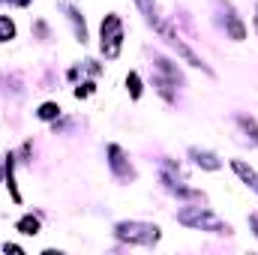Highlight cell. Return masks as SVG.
Segmentation results:
<instances>
[{
  "mask_svg": "<svg viewBox=\"0 0 258 255\" xmlns=\"http://www.w3.org/2000/svg\"><path fill=\"white\" fill-rule=\"evenodd\" d=\"M177 219L183 222V225H189V228H198V231H213V234H228L231 228L222 222V219H216L210 210H204V207H183L180 213H177Z\"/></svg>",
  "mask_w": 258,
  "mask_h": 255,
  "instance_id": "6da1fadb",
  "label": "cell"
},
{
  "mask_svg": "<svg viewBox=\"0 0 258 255\" xmlns=\"http://www.w3.org/2000/svg\"><path fill=\"white\" fill-rule=\"evenodd\" d=\"M117 237L126 243H138V246H150L159 240V228L150 222H120L117 225Z\"/></svg>",
  "mask_w": 258,
  "mask_h": 255,
  "instance_id": "7a4b0ae2",
  "label": "cell"
},
{
  "mask_svg": "<svg viewBox=\"0 0 258 255\" xmlns=\"http://www.w3.org/2000/svg\"><path fill=\"white\" fill-rule=\"evenodd\" d=\"M120 45H123V24L117 15H105V21H102V54L108 60H114L120 54Z\"/></svg>",
  "mask_w": 258,
  "mask_h": 255,
  "instance_id": "3957f363",
  "label": "cell"
},
{
  "mask_svg": "<svg viewBox=\"0 0 258 255\" xmlns=\"http://www.w3.org/2000/svg\"><path fill=\"white\" fill-rule=\"evenodd\" d=\"M231 168H234V171H237V174H240V177H243V180L258 192V171L252 168V165H246L243 159H234V162H231Z\"/></svg>",
  "mask_w": 258,
  "mask_h": 255,
  "instance_id": "277c9868",
  "label": "cell"
},
{
  "mask_svg": "<svg viewBox=\"0 0 258 255\" xmlns=\"http://www.w3.org/2000/svg\"><path fill=\"white\" fill-rule=\"evenodd\" d=\"M189 153H192V159L201 165V168H210V171H216V168H219V159H216L213 153H207V150H198V147H192Z\"/></svg>",
  "mask_w": 258,
  "mask_h": 255,
  "instance_id": "5b68a950",
  "label": "cell"
},
{
  "mask_svg": "<svg viewBox=\"0 0 258 255\" xmlns=\"http://www.w3.org/2000/svg\"><path fill=\"white\" fill-rule=\"evenodd\" d=\"M168 42H171V45H174V48H177V51L183 54V60H186L189 66H204V63H201V60H198V57L192 54V51H189V48L183 45V39H177V36H168Z\"/></svg>",
  "mask_w": 258,
  "mask_h": 255,
  "instance_id": "8992f818",
  "label": "cell"
},
{
  "mask_svg": "<svg viewBox=\"0 0 258 255\" xmlns=\"http://www.w3.org/2000/svg\"><path fill=\"white\" fill-rule=\"evenodd\" d=\"M21 234H36L39 231V219L36 216H24V219H18V225H15Z\"/></svg>",
  "mask_w": 258,
  "mask_h": 255,
  "instance_id": "52a82bcc",
  "label": "cell"
},
{
  "mask_svg": "<svg viewBox=\"0 0 258 255\" xmlns=\"http://www.w3.org/2000/svg\"><path fill=\"white\" fill-rule=\"evenodd\" d=\"M108 153H111V165L117 168V174H120V177H132V171L123 168V153H120V147H111Z\"/></svg>",
  "mask_w": 258,
  "mask_h": 255,
  "instance_id": "ba28073f",
  "label": "cell"
},
{
  "mask_svg": "<svg viewBox=\"0 0 258 255\" xmlns=\"http://www.w3.org/2000/svg\"><path fill=\"white\" fill-rule=\"evenodd\" d=\"M12 36H15L12 18H9V15H0V42H6V39H12Z\"/></svg>",
  "mask_w": 258,
  "mask_h": 255,
  "instance_id": "9c48e42d",
  "label": "cell"
},
{
  "mask_svg": "<svg viewBox=\"0 0 258 255\" xmlns=\"http://www.w3.org/2000/svg\"><path fill=\"white\" fill-rule=\"evenodd\" d=\"M228 33H231V39H237V42H240V39L246 36V30H243V24H240V21H237L234 15H228Z\"/></svg>",
  "mask_w": 258,
  "mask_h": 255,
  "instance_id": "30bf717a",
  "label": "cell"
},
{
  "mask_svg": "<svg viewBox=\"0 0 258 255\" xmlns=\"http://www.w3.org/2000/svg\"><path fill=\"white\" fill-rule=\"evenodd\" d=\"M126 87H129V96H132V99H138V96H141V81H138V75H135V72H129V75H126Z\"/></svg>",
  "mask_w": 258,
  "mask_h": 255,
  "instance_id": "8fae6325",
  "label": "cell"
},
{
  "mask_svg": "<svg viewBox=\"0 0 258 255\" xmlns=\"http://www.w3.org/2000/svg\"><path fill=\"white\" fill-rule=\"evenodd\" d=\"M135 3H138V6H141V12L147 15V21H153V24H156V3H153V0H135Z\"/></svg>",
  "mask_w": 258,
  "mask_h": 255,
  "instance_id": "7c38bea8",
  "label": "cell"
},
{
  "mask_svg": "<svg viewBox=\"0 0 258 255\" xmlns=\"http://www.w3.org/2000/svg\"><path fill=\"white\" fill-rule=\"evenodd\" d=\"M57 114H60V108H57L54 102H45V105L39 108V117H42V120H54Z\"/></svg>",
  "mask_w": 258,
  "mask_h": 255,
  "instance_id": "4fadbf2b",
  "label": "cell"
},
{
  "mask_svg": "<svg viewBox=\"0 0 258 255\" xmlns=\"http://www.w3.org/2000/svg\"><path fill=\"white\" fill-rule=\"evenodd\" d=\"M90 93H93V84H81V87L75 90V96H78V99H81V96H90Z\"/></svg>",
  "mask_w": 258,
  "mask_h": 255,
  "instance_id": "5bb4252c",
  "label": "cell"
},
{
  "mask_svg": "<svg viewBox=\"0 0 258 255\" xmlns=\"http://www.w3.org/2000/svg\"><path fill=\"white\" fill-rule=\"evenodd\" d=\"M249 222H252V228H255V234H258V216H252Z\"/></svg>",
  "mask_w": 258,
  "mask_h": 255,
  "instance_id": "9a60e30c",
  "label": "cell"
},
{
  "mask_svg": "<svg viewBox=\"0 0 258 255\" xmlns=\"http://www.w3.org/2000/svg\"><path fill=\"white\" fill-rule=\"evenodd\" d=\"M255 27H258V9H255Z\"/></svg>",
  "mask_w": 258,
  "mask_h": 255,
  "instance_id": "2e32d148",
  "label": "cell"
}]
</instances>
